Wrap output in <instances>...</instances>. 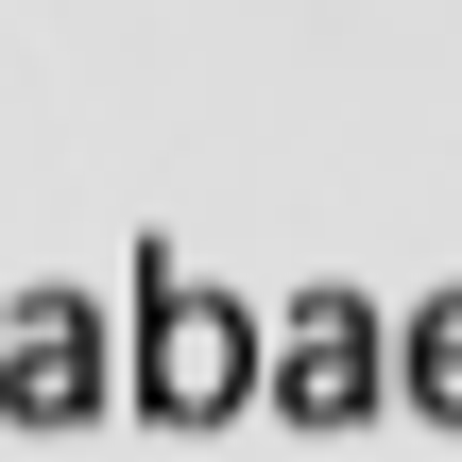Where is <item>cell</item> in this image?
<instances>
[{
    "label": "cell",
    "instance_id": "cell-1",
    "mask_svg": "<svg viewBox=\"0 0 462 462\" xmlns=\"http://www.w3.org/2000/svg\"><path fill=\"white\" fill-rule=\"evenodd\" d=\"M240 377H257V326H240V309L206 326V309H189V291L154 274V394H171V411H223Z\"/></svg>",
    "mask_w": 462,
    "mask_h": 462
},
{
    "label": "cell",
    "instance_id": "cell-2",
    "mask_svg": "<svg viewBox=\"0 0 462 462\" xmlns=\"http://www.w3.org/2000/svg\"><path fill=\"white\" fill-rule=\"evenodd\" d=\"M360 394H377V326L309 309V326H291V411H360Z\"/></svg>",
    "mask_w": 462,
    "mask_h": 462
},
{
    "label": "cell",
    "instance_id": "cell-3",
    "mask_svg": "<svg viewBox=\"0 0 462 462\" xmlns=\"http://www.w3.org/2000/svg\"><path fill=\"white\" fill-rule=\"evenodd\" d=\"M86 360H103V343H86L69 309H34V343H17V411H86V394H103Z\"/></svg>",
    "mask_w": 462,
    "mask_h": 462
},
{
    "label": "cell",
    "instance_id": "cell-4",
    "mask_svg": "<svg viewBox=\"0 0 462 462\" xmlns=\"http://www.w3.org/2000/svg\"><path fill=\"white\" fill-rule=\"evenodd\" d=\"M411 360H429V394L462 411V309H429V343H411Z\"/></svg>",
    "mask_w": 462,
    "mask_h": 462
}]
</instances>
